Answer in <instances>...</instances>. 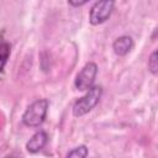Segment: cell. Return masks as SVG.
Returning a JSON list of instances; mask_svg holds the SVG:
<instances>
[{"mask_svg":"<svg viewBox=\"0 0 158 158\" xmlns=\"http://www.w3.org/2000/svg\"><path fill=\"white\" fill-rule=\"evenodd\" d=\"M48 106H49V101L47 99H40V100L33 101L22 115L23 125L28 127L40 126L47 116Z\"/></svg>","mask_w":158,"mask_h":158,"instance_id":"1","label":"cell"},{"mask_svg":"<svg viewBox=\"0 0 158 158\" xmlns=\"http://www.w3.org/2000/svg\"><path fill=\"white\" fill-rule=\"evenodd\" d=\"M101 95H102V88L101 86H99V85L91 86L83 98H80L79 100H77L74 102L73 115L75 117H80V116L88 114L91 109H94L96 106Z\"/></svg>","mask_w":158,"mask_h":158,"instance_id":"2","label":"cell"},{"mask_svg":"<svg viewBox=\"0 0 158 158\" xmlns=\"http://www.w3.org/2000/svg\"><path fill=\"white\" fill-rule=\"evenodd\" d=\"M96 74H98V65L94 62L86 63L75 77V80H74L75 88L81 91H85V90L88 91L91 86H94L93 84L95 81Z\"/></svg>","mask_w":158,"mask_h":158,"instance_id":"3","label":"cell"},{"mask_svg":"<svg viewBox=\"0 0 158 158\" xmlns=\"http://www.w3.org/2000/svg\"><path fill=\"white\" fill-rule=\"evenodd\" d=\"M115 2L111 0H104V1H96L89 12V22L94 26L104 23L111 15L114 10Z\"/></svg>","mask_w":158,"mask_h":158,"instance_id":"4","label":"cell"},{"mask_svg":"<svg viewBox=\"0 0 158 158\" xmlns=\"http://www.w3.org/2000/svg\"><path fill=\"white\" fill-rule=\"evenodd\" d=\"M48 136L44 131H37L26 143V149L30 153H37L40 152L47 143Z\"/></svg>","mask_w":158,"mask_h":158,"instance_id":"5","label":"cell"},{"mask_svg":"<svg viewBox=\"0 0 158 158\" xmlns=\"http://www.w3.org/2000/svg\"><path fill=\"white\" fill-rule=\"evenodd\" d=\"M133 47V41L130 36H121L112 43V49L117 56L127 54Z\"/></svg>","mask_w":158,"mask_h":158,"instance_id":"6","label":"cell"},{"mask_svg":"<svg viewBox=\"0 0 158 158\" xmlns=\"http://www.w3.org/2000/svg\"><path fill=\"white\" fill-rule=\"evenodd\" d=\"M10 52H11V48H10V44L5 41L0 42V73L2 72L9 57H10Z\"/></svg>","mask_w":158,"mask_h":158,"instance_id":"7","label":"cell"},{"mask_svg":"<svg viewBox=\"0 0 158 158\" xmlns=\"http://www.w3.org/2000/svg\"><path fill=\"white\" fill-rule=\"evenodd\" d=\"M88 152H89L88 151V147L85 144H81V146H78V147L73 148L68 153L67 158H86Z\"/></svg>","mask_w":158,"mask_h":158,"instance_id":"8","label":"cell"},{"mask_svg":"<svg viewBox=\"0 0 158 158\" xmlns=\"http://www.w3.org/2000/svg\"><path fill=\"white\" fill-rule=\"evenodd\" d=\"M148 69L153 75H157L158 73V59H157V51H154L148 59Z\"/></svg>","mask_w":158,"mask_h":158,"instance_id":"9","label":"cell"},{"mask_svg":"<svg viewBox=\"0 0 158 158\" xmlns=\"http://www.w3.org/2000/svg\"><path fill=\"white\" fill-rule=\"evenodd\" d=\"M88 1H68V4L70 5V6H81V5H85Z\"/></svg>","mask_w":158,"mask_h":158,"instance_id":"10","label":"cell"},{"mask_svg":"<svg viewBox=\"0 0 158 158\" xmlns=\"http://www.w3.org/2000/svg\"><path fill=\"white\" fill-rule=\"evenodd\" d=\"M4 158H16V157H10V156H7V157H4Z\"/></svg>","mask_w":158,"mask_h":158,"instance_id":"11","label":"cell"}]
</instances>
